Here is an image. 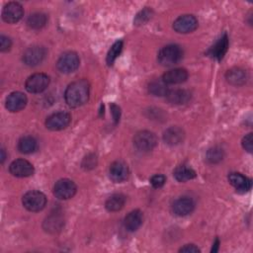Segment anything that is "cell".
Returning a JSON list of instances; mask_svg holds the SVG:
<instances>
[{
  "label": "cell",
  "mask_w": 253,
  "mask_h": 253,
  "mask_svg": "<svg viewBox=\"0 0 253 253\" xmlns=\"http://www.w3.org/2000/svg\"><path fill=\"white\" fill-rule=\"evenodd\" d=\"M90 86L87 80L80 79L72 82L68 85L64 93L65 102L69 107L77 108L85 103L89 99Z\"/></svg>",
  "instance_id": "cell-1"
},
{
  "label": "cell",
  "mask_w": 253,
  "mask_h": 253,
  "mask_svg": "<svg viewBox=\"0 0 253 253\" xmlns=\"http://www.w3.org/2000/svg\"><path fill=\"white\" fill-rule=\"evenodd\" d=\"M183 57V50L177 44L163 46L158 52V62L163 66H171L178 63Z\"/></svg>",
  "instance_id": "cell-2"
},
{
  "label": "cell",
  "mask_w": 253,
  "mask_h": 253,
  "mask_svg": "<svg viewBox=\"0 0 253 253\" xmlns=\"http://www.w3.org/2000/svg\"><path fill=\"white\" fill-rule=\"evenodd\" d=\"M22 203L28 211H40L44 208L46 204V198L44 194L40 191H30L23 196Z\"/></svg>",
  "instance_id": "cell-3"
},
{
  "label": "cell",
  "mask_w": 253,
  "mask_h": 253,
  "mask_svg": "<svg viewBox=\"0 0 253 253\" xmlns=\"http://www.w3.org/2000/svg\"><path fill=\"white\" fill-rule=\"evenodd\" d=\"M156 143V135L149 130L138 131L133 137V144L140 151L152 150L155 147Z\"/></svg>",
  "instance_id": "cell-4"
},
{
  "label": "cell",
  "mask_w": 253,
  "mask_h": 253,
  "mask_svg": "<svg viewBox=\"0 0 253 253\" xmlns=\"http://www.w3.org/2000/svg\"><path fill=\"white\" fill-rule=\"evenodd\" d=\"M79 56L74 51H66L57 60V68L62 73L74 72L79 66Z\"/></svg>",
  "instance_id": "cell-5"
},
{
  "label": "cell",
  "mask_w": 253,
  "mask_h": 253,
  "mask_svg": "<svg viewBox=\"0 0 253 253\" xmlns=\"http://www.w3.org/2000/svg\"><path fill=\"white\" fill-rule=\"evenodd\" d=\"M76 193V185L69 179L58 180L53 187V194L59 200H68Z\"/></svg>",
  "instance_id": "cell-6"
},
{
  "label": "cell",
  "mask_w": 253,
  "mask_h": 253,
  "mask_svg": "<svg viewBox=\"0 0 253 253\" xmlns=\"http://www.w3.org/2000/svg\"><path fill=\"white\" fill-rule=\"evenodd\" d=\"M45 55L46 49L43 46L33 45L24 52L23 61L28 66H37L43 61Z\"/></svg>",
  "instance_id": "cell-7"
},
{
  "label": "cell",
  "mask_w": 253,
  "mask_h": 253,
  "mask_svg": "<svg viewBox=\"0 0 253 253\" xmlns=\"http://www.w3.org/2000/svg\"><path fill=\"white\" fill-rule=\"evenodd\" d=\"M49 84V77L44 73H35L26 81V89L30 93H41Z\"/></svg>",
  "instance_id": "cell-8"
},
{
  "label": "cell",
  "mask_w": 253,
  "mask_h": 253,
  "mask_svg": "<svg viewBox=\"0 0 253 253\" xmlns=\"http://www.w3.org/2000/svg\"><path fill=\"white\" fill-rule=\"evenodd\" d=\"M198 27V20L193 15H182L173 23V29L179 34H189L194 32Z\"/></svg>",
  "instance_id": "cell-9"
},
{
  "label": "cell",
  "mask_w": 253,
  "mask_h": 253,
  "mask_svg": "<svg viewBox=\"0 0 253 253\" xmlns=\"http://www.w3.org/2000/svg\"><path fill=\"white\" fill-rule=\"evenodd\" d=\"M24 15L23 7L18 2L7 3L2 10V19L8 24L19 22Z\"/></svg>",
  "instance_id": "cell-10"
},
{
  "label": "cell",
  "mask_w": 253,
  "mask_h": 253,
  "mask_svg": "<svg viewBox=\"0 0 253 253\" xmlns=\"http://www.w3.org/2000/svg\"><path fill=\"white\" fill-rule=\"evenodd\" d=\"M71 121V116L66 112H57L49 117L45 121V126L50 130H61L65 128Z\"/></svg>",
  "instance_id": "cell-11"
},
{
  "label": "cell",
  "mask_w": 253,
  "mask_h": 253,
  "mask_svg": "<svg viewBox=\"0 0 253 253\" xmlns=\"http://www.w3.org/2000/svg\"><path fill=\"white\" fill-rule=\"evenodd\" d=\"M10 173L15 177H29L34 174V166L32 163L25 159H16L14 160L9 167Z\"/></svg>",
  "instance_id": "cell-12"
},
{
  "label": "cell",
  "mask_w": 253,
  "mask_h": 253,
  "mask_svg": "<svg viewBox=\"0 0 253 253\" xmlns=\"http://www.w3.org/2000/svg\"><path fill=\"white\" fill-rule=\"evenodd\" d=\"M27 97L24 93L16 91L12 92L6 99V108L10 112H19L27 105Z\"/></svg>",
  "instance_id": "cell-13"
},
{
  "label": "cell",
  "mask_w": 253,
  "mask_h": 253,
  "mask_svg": "<svg viewBox=\"0 0 253 253\" xmlns=\"http://www.w3.org/2000/svg\"><path fill=\"white\" fill-rule=\"evenodd\" d=\"M194 208H195V203L193 199L186 196L180 197L179 199H177L172 206L174 213L179 216L188 215L194 211Z\"/></svg>",
  "instance_id": "cell-14"
},
{
  "label": "cell",
  "mask_w": 253,
  "mask_h": 253,
  "mask_svg": "<svg viewBox=\"0 0 253 253\" xmlns=\"http://www.w3.org/2000/svg\"><path fill=\"white\" fill-rule=\"evenodd\" d=\"M109 174L111 180L116 183L124 182L128 177L127 165L123 161H115L111 164L109 169Z\"/></svg>",
  "instance_id": "cell-15"
},
{
  "label": "cell",
  "mask_w": 253,
  "mask_h": 253,
  "mask_svg": "<svg viewBox=\"0 0 253 253\" xmlns=\"http://www.w3.org/2000/svg\"><path fill=\"white\" fill-rule=\"evenodd\" d=\"M188 72L184 68H174L167 72H165L162 76V80L167 85H174L180 84L187 80Z\"/></svg>",
  "instance_id": "cell-16"
},
{
  "label": "cell",
  "mask_w": 253,
  "mask_h": 253,
  "mask_svg": "<svg viewBox=\"0 0 253 253\" xmlns=\"http://www.w3.org/2000/svg\"><path fill=\"white\" fill-rule=\"evenodd\" d=\"M228 181L237 192L245 193L251 189V180L240 173H230L228 176Z\"/></svg>",
  "instance_id": "cell-17"
},
{
  "label": "cell",
  "mask_w": 253,
  "mask_h": 253,
  "mask_svg": "<svg viewBox=\"0 0 253 253\" xmlns=\"http://www.w3.org/2000/svg\"><path fill=\"white\" fill-rule=\"evenodd\" d=\"M142 219H143V215L139 210L131 211L125 217V220H124L125 228L127 231H135L140 227L142 223Z\"/></svg>",
  "instance_id": "cell-18"
},
{
  "label": "cell",
  "mask_w": 253,
  "mask_h": 253,
  "mask_svg": "<svg viewBox=\"0 0 253 253\" xmlns=\"http://www.w3.org/2000/svg\"><path fill=\"white\" fill-rule=\"evenodd\" d=\"M184 131L179 126H171L167 128L163 133V139L165 143L169 145H177L184 140Z\"/></svg>",
  "instance_id": "cell-19"
},
{
  "label": "cell",
  "mask_w": 253,
  "mask_h": 253,
  "mask_svg": "<svg viewBox=\"0 0 253 253\" xmlns=\"http://www.w3.org/2000/svg\"><path fill=\"white\" fill-rule=\"evenodd\" d=\"M169 103L174 105H183L191 99V93L184 89L169 90L165 96Z\"/></svg>",
  "instance_id": "cell-20"
},
{
  "label": "cell",
  "mask_w": 253,
  "mask_h": 253,
  "mask_svg": "<svg viewBox=\"0 0 253 253\" xmlns=\"http://www.w3.org/2000/svg\"><path fill=\"white\" fill-rule=\"evenodd\" d=\"M225 78L231 85L240 86L247 81V74L241 68H232L226 72Z\"/></svg>",
  "instance_id": "cell-21"
},
{
  "label": "cell",
  "mask_w": 253,
  "mask_h": 253,
  "mask_svg": "<svg viewBox=\"0 0 253 253\" xmlns=\"http://www.w3.org/2000/svg\"><path fill=\"white\" fill-rule=\"evenodd\" d=\"M227 48H228V38H227V35L224 34L215 43L213 46H211V48L210 49V54L220 60L224 54L226 53L227 51Z\"/></svg>",
  "instance_id": "cell-22"
},
{
  "label": "cell",
  "mask_w": 253,
  "mask_h": 253,
  "mask_svg": "<svg viewBox=\"0 0 253 253\" xmlns=\"http://www.w3.org/2000/svg\"><path fill=\"white\" fill-rule=\"evenodd\" d=\"M37 140L30 135H25L21 137L18 142V149L20 150V152L25 154L33 153L37 149Z\"/></svg>",
  "instance_id": "cell-23"
},
{
  "label": "cell",
  "mask_w": 253,
  "mask_h": 253,
  "mask_svg": "<svg viewBox=\"0 0 253 253\" xmlns=\"http://www.w3.org/2000/svg\"><path fill=\"white\" fill-rule=\"evenodd\" d=\"M174 177L179 182H186L196 177V172L187 165H180L174 170Z\"/></svg>",
  "instance_id": "cell-24"
},
{
  "label": "cell",
  "mask_w": 253,
  "mask_h": 253,
  "mask_svg": "<svg viewBox=\"0 0 253 253\" xmlns=\"http://www.w3.org/2000/svg\"><path fill=\"white\" fill-rule=\"evenodd\" d=\"M126 203V197L122 194H114L106 201L105 207L109 211H118L123 209Z\"/></svg>",
  "instance_id": "cell-25"
},
{
  "label": "cell",
  "mask_w": 253,
  "mask_h": 253,
  "mask_svg": "<svg viewBox=\"0 0 253 253\" xmlns=\"http://www.w3.org/2000/svg\"><path fill=\"white\" fill-rule=\"evenodd\" d=\"M149 93L154 96H166L167 92L169 91L168 85L162 79H155L149 83L148 86Z\"/></svg>",
  "instance_id": "cell-26"
},
{
  "label": "cell",
  "mask_w": 253,
  "mask_h": 253,
  "mask_svg": "<svg viewBox=\"0 0 253 253\" xmlns=\"http://www.w3.org/2000/svg\"><path fill=\"white\" fill-rule=\"evenodd\" d=\"M46 22H47V17L43 13H34L30 15L27 20L28 26L35 30H39L42 28L43 26H45Z\"/></svg>",
  "instance_id": "cell-27"
},
{
  "label": "cell",
  "mask_w": 253,
  "mask_h": 253,
  "mask_svg": "<svg viewBox=\"0 0 253 253\" xmlns=\"http://www.w3.org/2000/svg\"><path fill=\"white\" fill-rule=\"evenodd\" d=\"M63 224L62 219L57 215H50L47 217L44 221V228L46 231L55 232L56 230H59Z\"/></svg>",
  "instance_id": "cell-28"
},
{
  "label": "cell",
  "mask_w": 253,
  "mask_h": 253,
  "mask_svg": "<svg viewBox=\"0 0 253 253\" xmlns=\"http://www.w3.org/2000/svg\"><path fill=\"white\" fill-rule=\"evenodd\" d=\"M222 158H223V150L220 147H217V146L211 147L207 152V160L211 164L218 163L219 161L222 160Z\"/></svg>",
  "instance_id": "cell-29"
},
{
  "label": "cell",
  "mask_w": 253,
  "mask_h": 253,
  "mask_svg": "<svg viewBox=\"0 0 253 253\" xmlns=\"http://www.w3.org/2000/svg\"><path fill=\"white\" fill-rule=\"evenodd\" d=\"M123 48V42L122 41H117L110 48L108 55H107V63L109 65H112L115 59L119 56Z\"/></svg>",
  "instance_id": "cell-30"
},
{
  "label": "cell",
  "mask_w": 253,
  "mask_h": 253,
  "mask_svg": "<svg viewBox=\"0 0 253 253\" xmlns=\"http://www.w3.org/2000/svg\"><path fill=\"white\" fill-rule=\"evenodd\" d=\"M150 17H151V11L149 9H144L139 14L136 15L134 22L136 25H141V24L145 23L146 21H148L150 19Z\"/></svg>",
  "instance_id": "cell-31"
},
{
  "label": "cell",
  "mask_w": 253,
  "mask_h": 253,
  "mask_svg": "<svg viewBox=\"0 0 253 253\" xmlns=\"http://www.w3.org/2000/svg\"><path fill=\"white\" fill-rule=\"evenodd\" d=\"M166 182V178L164 175L162 174H156V175H153L151 178H150V184L152 185L153 188H161Z\"/></svg>",
  "instance_id": "cell-32"
},
{
  "label": "cell",
  "mask_w": 253,
  "mask_h": 253,
  "mask_svg": "<svg viewBox=\"0 0 253 253\" xmlns=\"http://www.w3.org/2000/svg\"><path fill=\"white\" fill-rule=\"evenodd\" d=\"M242 146L248 152H252L253 149V133L246 134L242 139Z\"/></svg>",
  "instance_id": "cell-33"
},
{
  "label": "cell",
  "mask_w": 253,
  "mask_h": 253,
  "mask_svg": "<svg viewBox=\"0 0 253 253\" xmlns=\"http://www.w3.org/2000/svg\"><path fill=\"white\" fill-rule=\"evenodd\" d=\"M11 44H12V42L8 37H6V36H1L0 37V49H1V51L9 50L10 47H11Z\"/></svg>",
  "instance_id": "cell-34"
},
{
  "label": "cell",
  "mask_w": 253,
  "mask_h": 253,
  "mask_svg": "<svg viewBox=\"0 0 253 253\" xmlns=\"http://www.w3.org/2000/svg\"><path fill=\"white\" fill-rule=\"evenodd\" d=\"M179 251L185 252V253H198V252H200V249L194 244H187V245L181 247Z\"/></svg>",
  "instance_id": "cell-35"
},
{
  "label": "cell",
  "mask_w": 253,
  "mask_h": 253,
  "mask_svg": "<svg viewBox=\"0 0 253 253\" xmlns=\"http://www.w3.org/2000/svg\"><path fill=\"white\" fill-rule=\"evenodd\" d=\"M96 164V157L94 155H88L84 161H83V166L85 168H93Z\"/></svg>",
  "instance_id": "cell-36"
},
{
  "label": "cell",
  "mask_w": 253,
  "mask_h": 253,
  "mask_svg": "<svg viewBox=\"0 0 253 253\" xmlns=\"http://www.w3.org/2000/svg\"><path fill=\"white\" fill-rule=\"evenodd\" d=\"M111 111H112V114H113V117H114L115 122L118 123L119 120H120V113H121V112H120V108H119L117 105L112 104V105H111Z\"/></svg>",
  "instance_id": "cell-37"
},
{
  "label": "cell",
  "mask_w": 253,
  "mask_h": 253,
  "mask_svg": "<svg viewBox=\"0 0 253 253\" xmlns=\"http://www.w3.org/2000/svg\"><path fill=\"white\" fill-rule=\"evenodd\" d=\"M218 245H219V241H218V239L216 238V239H215V242L213 243V246H212L211 252H216V251H217V249H218Z\"/></svg>",
  "instance_id": "cell-38"
},
{
  "label": "cell",
  "mask_w": 253,
  "mask_h": 253,
  "mask_svg": "<svg viewBox=\"0 0 253 253\" xmlns=\"http://www.w3.org/2000/svg\"><path fill=\"white\" fill-rule=\"evenodd\" d=\"M4 160H5V150L2 148L1 149V162L3 163Z\"/></svg>",
  "instance_id": "cell-39"
}]
</instances>
